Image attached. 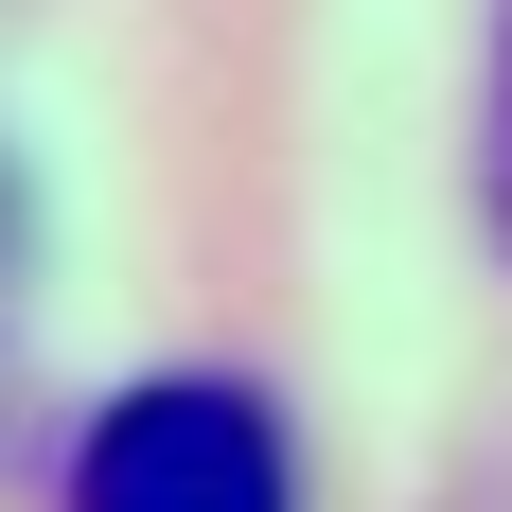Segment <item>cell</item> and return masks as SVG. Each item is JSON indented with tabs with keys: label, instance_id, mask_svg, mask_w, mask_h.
Returning <instances> with one entry per match:
<instances>
[{
	"label": "cell",
	"instance_id": "7a4b0ae2",
	"mask_svg": "<svg viewBox=\"0 0 512 512\" xmlns=\"http://www.w3.org/2000/svg\"><path fill=\"white\" fill-rule=\"evenodd\" d=\"M495 230H512V18H495Z\"/></svg>",
	"mask_w": 512,
	"mask_h": 512
},
{
	"label": "cell",
	"instance_id": "6da1fadb",
	"mask_svg": "<svg viewBox=\"0 0 512 512\" xmlns=\"http://www.w3.org/2000/svg\"><path fill=\"white\" fill-rule=\"evenodd\" d=\"M71 512H301V442L248 371H142L71 424Z\"/></svg>",
	"mask_w": 512,
	"mask_h": 512
}]
</instances>
